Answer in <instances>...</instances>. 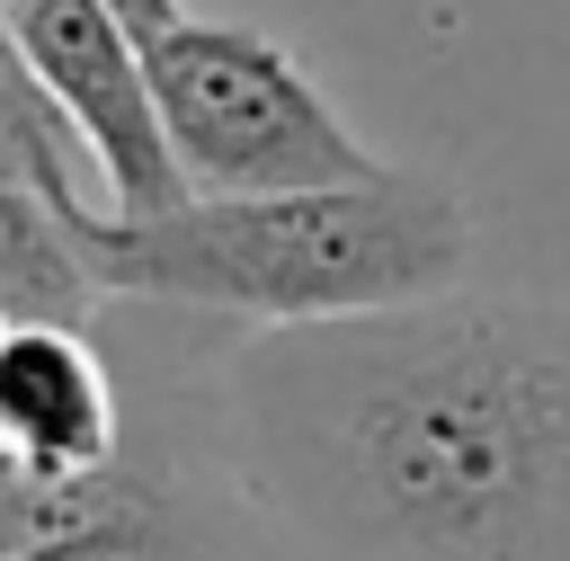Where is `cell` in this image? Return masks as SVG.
I'll return each mask as SVG.
<instances>
[{"label":"cell","mask_w":570,"mask_h":561,"mask_svg":"<svg viewBox=\"0 0 570 561\" xmlns=\"http://www.w3.org/2000/svg\"><path fill=\"white\" fill-rule=\"evenodd\" d=\"M0 454L45 481H98L125 463L116 383L80 329H9L0 338Z\"/></svg>","instance_id":"5"},{"label":"cell","mask_w":570,"mask_h":561,"mask_svg":"<svg viewBox=\"0 0 570 561\" xmlns=\"http://www.w3.org/2000/svg\"><path fill=\"white\" fill-rule=\"evenodd\" d=\"M134 490H142V463H116L98 481H45L0 454V561H45L53 543L98 534L107 516H125Z\"/></svg>","instance_id":"8"},{"label":"cell","mask_w":570,"mask_h":561,"mask_svg":"<svg viewBox=\"0 0 570 561\" xmlns=\"http://www.w3.org/2000/svg\"><path fill=\"white\" fill-rule=\"evenodd\" d=\"M134 36L160 142L187 196H294V187H356L374 160L330 89L258 27L196 18L187 0H107Z\"/></svg>","instance_id":"3"},{"label":"cell","mask_w":570,"mask_h":561,"mask_svg":"<svg viewBox=\"0 0 570 561\" xmlns=\"http://www.w3.org/2000/svg\"><path fill=\"white\" fill-rule=\"evenodd\" d=\"M0 312L9 329H80L98 312V285L71 249V205L0 169Z\"/></svg>","instance_id":"6"},{"label":"cell","mask_w":570,"mask_h":561,"mask_svg":"<svg viewBox=\"0 0 570 561\" xmlns=\"http://www.w3.org/2000/svg\"><path fill=\"white\" fill-rule=\"evenodd\" d=\"M45 561H267V552L249 543L240 516L205 508L187 481H169L160 463H142V490L125 499V516H107L98 534L53 543Z\"/></svg>","instance_id":"7"},{"label":"cell","mask_w":570,"mask_h":561,"mask_svg":"<svg viewBox=\"0 0 570 561\" xmlns=\"http://www.w3.org/2000/svg\"><path fill=\"white\" fill-rule=\"evenodd\" d=\"M240 481L374 561H570V303L436 294L249 338Z\"/></svg>","instance_id":"1"},{"label":"cell","mask_w":570,"mask_h":561,"mask_svg":"<svg viewBox=\"0 0 570 561\" xmlns=\"http://www.w3.org/2000/svg\"><path fill=\"white\" fill-rule=\"evenodd\" d=\"M0 9H9V36H18L36 89L53 98L62 134L80 142L89 178L107 187V214L187 205L178 160H169L160 116H151V89H142V62H134V36L116 27V9L107 0H0Z\"/></svg>","instance_id":"4"},{"label":"cell","mask_w":570,"mask_h":561,"mask_svg":"<svg viewBox=\"0 0 570 561\" xmlns=\"http://www.w3.org/2000/svg\"><path fill=\"white\" fill-rule=\"evenodd\" d=\"M0 338H9V312H0Z\"/></svg>","instance_id":"9"},{"label":"cell","mask_w":570,"mask_h":561,"mask_svg":"<svg viewBox=\"0 0 570 561\" xmlns=\"http://www.w3.org/2000/svg\"><path fill=\"white\" fill-rule=\"evenodd\" d=\"M71 249L98 303H169L276 338L454 294L472 258V214L428 169H374L356 187L187 196L169 214L71 205Z\"/></svg>","instance_id":"2"}]
</instances>
